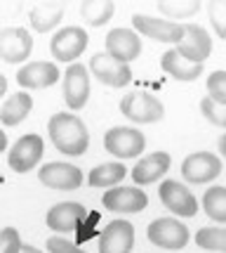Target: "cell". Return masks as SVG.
I'll list each match as a JSON object with an SVG mask.
<instances>
[{"label":"cell","mask_w":226,"mask_h":253,"mask_svg":"<svg viewBox=\"0 0 226 253\" xmlns=\"http://www.w3.org/2000/svg\"><path fill=\"white\" fill-rule=\"evenodd\" d=\"M47 132L52 144L66 156H83L90 147V132L80 116L71 111H59L54 114L47 123Z\"/></svg>","instance_id":"1"},{"label":"cell","mask_w":226,"mask_h":253,"mask_svg":"<svg viewBox=\"0 0 226 253\" xmlns=\"http://www.w3.org/2000/svg\"><path fill=\"white\" fill-rule=\"evenodd\" d=\"M120 111L123 116L129 119L132 123H139V126H146V123H156L165 116V107L158 97H153L151 92H129L123 97L120 102Z\"/></svg>","instance_id":"2"},{"label":"cell","mask_w":226,"mask_h":253,"mask_svg":"<svg viewBox=\"0 0 226 253\" xmlns=\"http://www.w3.org/2000/svg\"><path fill=\"white\" fill-rule=\"evenodd\" d=\"M132 26L139 36H149L151 41L174 45V47L182 43L184 36H186L184 24H177L172 19H161V17H149V14H134Z\"/></svg>","instance_id":"3"},{"label":"cell","mask_w":226,"mask_h":253,"mask_svg":"<svg viewBox=\"0 0 226 253\" xmlns=\"http://www.w3.org/2000/svg\"><path fill=\"white\" fill-rule=\"evenodd\" d=\"M104 149L108 154L118 156V159H134L146 149V137L144 132L129 126H116L106 130L104 135Z\"/></svg>","instance_id":"4"},{"label":"cell","mask_w":226,"mask_h":253,"mask_svg":"<svg viewBox=\"0 0 226 253\" xmlns=\"http://www.w3.org/2000/svg\"><path fill=\"white\" fill-rule=\"evenodd\" d=\"M146 237H149L151 244H156L161 249H167V251H179L191 239L189 227L184 222H179L177 218H156L146 227Z\"/></svg>","instance_id":"5"},{"label":"cell","mask_w":226,"mask_h":253,"mask_svg":"<svg viewBox=\"0 0 226 253\" xmlns=\"http://www.w3.org/2000/svg\"><path fill=\"white\" fill-rule=\"evenodd\" d=\"M43 152H45L43 137L35 135V132H29V135L19 137L10 147V152H7V166H10L14 173H29V170H33L35 166L40 164Z\"/></svg>","instance_id":"6"},{"label":"cell","mask_w":226,"mask_h":253,"mask_svg":"<svg viewBox=\"0 0 226 253\" xmlns=\"http://www.w3.org/2000/svg\"><path fill=\"white\" fill-rule=\"evenodd\" d=\"M87 47V31L80 26H64L52 36L50 41V52L57 62H68L75 64V59L85 52Z\"/></svg>","instance_id":"7"},{"label":"cell","mask_w":226,"mask_h":253,"mask_svg":"<svg viewBox=\"0 0 226 253\" xmlns=\"http://www.w3.org/2000/svg\"><path fill=\"white\" fill-rule=\"evenodd\" d=\"M222 173V161L212 152H194L184 159L182 175L191 185H207Z\"/></svg>","instance_id":"8"},{"label":"cell","mask_w":226,"mask_h":253,"mask_svg":"<svg viewBox=\"0 0 226 253\" xmlns=\"http://www.w3.org/2000/svg\"><path fill=\"white\" fill-rule=\"evenodd\" d=\"M64 102L71 111H80L90 97V69L80 62L68 64L64 71Z\"/></svg>","instance_id":"9"},{"label":"cell","mask_w":226,"mask_h":253,"mask_svg":"<svg viewBox=\"0 0 226 253\" xmlns=\"http://www.w3.org/2000/svg\"><path fill=\"white\" fill-rule=\"evenodd\" d=\"M90 74L97 78L99 83L111 85V88H125L132 81L129 64H123L118 59L108 55V52H97L90 59Z\"/></svg>","instance_id":"10"},{"label":"cell","mask_w":226,"mask_h":253,"mask_svg":"<svg viewBox=\"0 0 226 253\" xmlns=\"http://www.w3.org/2000/svg\"><path fill=\"white\" fill-rule=\"evenodd\" d=\"M158 197H161L162 206L179 218H194L198 213V201L191 194V189L177 180H165L158 187Z\"/></svg>","instance_id":"11"},{"label":"cell","mask_w":226,"mask_h":253,"mask_svg":"<svg viewBox=\"0 0 226 253\" xmlns=\"http://www.w3.org/2000/svg\"><path fill=\"white\" fill-rule=\"evenodd\" d=\"M33 36L22 26H5L0 31V57L7 64H22L31 57Z\"/></svg>","instance_id":"12"},{"label":"cell","mask_w":226,"mask_h":253,"mask_svg":"<svg viewBox=\"0 0 226 253\" xmlns=\"http://www.w3.org/2000/svg\"><path fill=\"white\" fill-rule=\"evenodd\" d=\"M38 180H40V185H45V187H50V189H64V192H71V189H78L80 185H83V170L73 164L52 161V164L40 166Z\"/></svg>","instance_id":"13"},{"label":"cell","mask_w":226,"mask_h":253,"mask_svg":"<svg viewBox=\"0 0 226 253\" xmlns=\"http://www.w3.org/2000/svg\"><path fill=\"white\" fill-rule=\"evenodd\" d=\"M87 211L83 204L78 201H62V204H54L52 209L47 211L45 215V225L57 234H71L80 227V222L85 220Z\"/></svg>","instance_id":"14"},{"label":"cell","mask_w":226,"mask_h":253,"mask_svg":"<svg viewBox=\"0 0 226 253\" xmlns=\"http://www.w3.org/2000/svg\"><path fill=\"white\" fill-rule=\"evenodd\" d=\"M134 246V225L116 218L99 234V253H132Z\"/></svg>","instance_id":"15"},{"label":"cell","mask_w":226,"mask_h":253,"mask_svg":"<svg viewBox=\"0 0 226 253\" xmlns=\"http://www.w3.org/2000/svg\"><path fill=\"white\" fill-rule=\"evenodd\" d=\"M106 52L123 64H129L141 55V36L134 29H111L106 33Z\"/></svg>","instance_id":"16"},{"label":"cell","mask_w":226,"mask_h":253,"mask_svg":"<svg viewBox=\"0 0 226 253\" xmlns=\"http://www.w3.org/2000/svg\"><path fill=\"white\" fill-rule=\"evenodd\" d=\"M104 209L111 213H139L149 206V197L141 187H113L101 197Z\"/></svg>","instance_id":"17"},{"label":"cell","mask_w":226,"mask_h":253,"mask_svg":"<svg viewBox=\"0 0 226 253\" xmlns=\"http://www.w3.org/2000/svg\"><path fill=\"white\" fill-rule=\"evenodd\" d=\"M184 26H186V36H184V41L174 50L184 59H189L191 64H203L205 59L212 55V38H210V33L205 31L203 26H198V24H184Z\"/></svg>","instance_id":"18"},{"label":"cell","mask_w":226,"mask_h":253,"mask_svg":"<svg viewBox=\"0 0 226 253\" xmlns=\"http://www.w3.org/2000/svg\"><path fill=\"white\" fill-rule=\"evenodd\" d=\"M57 81H59V66L54 62H31L17 71V83L19 88L26 90H45Z\"/></svg>","instance_id":"19"},{"label":"cell","mask_w":226,"mask_h":253,"mask_svg":"<svg viewBox=\"0 0 226 253\" xmlns=\"http://www.w3.org/2000/svg\"><path fill=\"white\" fill-rule=\"evenodd\" d=\"M170 166H172V156L167 154V152H153V154L144 156L139 159L134 168H132V180H134V185H151V182H156V180H161L167 170H170Z\"/></svg>","instance_id":"20"},{"label":"cell","mask_w":226,"mask_h":253,"mask_svg":"<svg viewBox=\"0 0 226 253\" xmlns=\"http://www.w3.org/2000/svg\"><path fill=\"white\" fill-rule=\"evenodd\" d=\"M161 66H162V71H165L167 76H172L174 81H184V83L195 81L200 74H205L203 64H191V62H189V59H184L174 47L172 50H167V52H162Z\"/></svg>","instance_id":"21"},{"label":"cell","mask_w":226,"mask_h":253,"mask_svg":"<svg viewBox=\"0 0 226 253\" xmlns=\"http://www.w3.org/2000/svg\"><path fill=\"white\" fill-rule=\"evenodd\" d=\"M62 19H64V5L62 2H40L29 12V22H31L33 31L38 33H50L52 29L59 26Z\"/></svg>","instance_id":"22"},{"label":"cell","mask_w":226,"mask_h":253,"mask_svg":"<svg viewBox=\"0 0 226 253\" xmlns=\"http://www.w3.org/2000/svg\"><path fill=\"white\" fill-rule=\"evenodd\" d=\"M33 99L29 92H14L0 107V123L2 126H19L31 114Z\"/></svg>","instance_id":"23"},{"label":"cell","mask_w":226,"mask_h":253,"mask_svg":"<svg viewBox=\"0 0 226 253\" xmlns=\"http://www.w3.org/2000/svg\"><path fill=\"white\" fill-rule=\"evenodd\" d=\"M125 175H128V168L120 164V161H111V164H101L97 168H92L90 175H87V182H90V187L113 189L118 182L125 180Z\"/></svg>","instance_id":"24"},{"label":"cell","mask_w":226,"mask_h":253,"mask_svg":"<svg viewBox=\"0 0 226 253\" xmlns=\"http://www.w3.org/2000/svg\"><path fill=\"white\" fill-rule=\"evenodd\" d=\"M116 12V2L111 0H85L80 2V17L87 26H104L111 22Z\"/></svg>","instance_id":"25"},{"label":"cell","mask_w":226,"mask_h":253,"mask_svg":"<svg viewBox=\"0 0 226 253\" xmlns=\"http://www.w3.org/2000/svg\"><path fill=\"white\" fill-rule=\"evenodd\" d=\"M203 211L207 213V218L215 222L226 225V187H210L203 194Z\"/></svg>","instance_id":"26"},{"label":"cell","mask_w":226,"mask_h":253,"mask_svg":"<svg viewBox=\"0 0 226 253\" xmlns=\"http://www.w3.org/2000/svg\"><path fill=\"white\" fill-rule=\"evenodd\" d=\"M195 244L205 251L226 253V227H200L195 232Z\"/></svg>","instance_id":"27"},{"label":"cell","mask_w":226,"mask_h":253,"mask_svg":"<svg viewBox=\"0 0 226 253\" xmlns=\"http://www.w3.org/2000/svg\"><path fill=\"white\" fill-rule=\"evenodd\" d=\"M158 10L165 17H174V19H189L200 10L198 0H172V2H158Z\"/></svg>","instance_id":"28"},{"label":"cell","mask_w":226,"mask_h":253,"mask_svg":"<svg viewBox=\"0 0 226 253\" xmlns=\"http://www.w3.org/2000/svg\"><path fill=\"white\" fill-rule=\"evenodd\" d=\"M200 114H203L205 121H210L217 128H226V107L224 104H217L215 99H210L205 95L200 99Z\"/></svg>","instance_id":"29"},{"label":"cell","mask_w":226,"mask_h":253,"mask_svg":"<svg viewBox=\"0 0 226 253\" xmlns=\"http://www.w3.org/2000/svg\"><path fill=\"white\" fill-rule=\"evenodd\" d=\"M207 14H210V24H212L215 33L222 41H226V0L210 2L207 5Z\"/></svg>","instance_id":"30"},{"label":"cell","mask_w":226,"mask_h":253,"mask_svg":"<svg viewBox=\"0 0 226 253\" xmlns=\"http://www.w3.org/2000/svg\"><path fill=\"white\" fill-rule=\"evenodd\" d=\"M207 97L226 107V71H212L207 78Z\"/></svg>","instance_id":"31"},{"label":"cell","mask_w":226,"mask_h":253,"mask_svg":"<svg viewBox=\"0 0 226 253\" xmlns=\"http://www.w3.org/2000/svg\"><path fill=\"white\" fill-rule=\"evenodd\" d=\"M24 242L14 227H2L0 232V253H22Z\"/></svg>","instance_id":"32"},{"label":"cell","mask_w":226,"mask_h":253,"mask_svg":"<svg viewBox=\"0 0 226 253\" xmlns=\"http://www.w3.org/2000/svg\"><path fill=\"white\" fill-rule=\"evenodd\" d=\"M47 253H87L83 249H78L73 242H68L64 237H59V234H54L47 239Z\"/></svg>","instance_id":"33"},{"label":"cell","mask_w":226,"mask_h":253,"mask_svg":"<svg viewBox=\"0 0 226 253\" xmlns=\"http://www.w3.org/2000/svg\"><path fill=\"white\" fill-rule=\"evenodd\" d=\"M219 154L226 159V135H222V137H219Z\"/></svg>","instance_id":"34"},{"label":"cell","mask_w":226,"mask_h":253,"mask_svg":"<svg viewBox=\"0 0 226 253\" xmlns=\"http://www.w3.org/2000/svg\"><path fill=\"white\" fill-rule=\"evenodd\" d=\"M22 253H43V251H40V249H35V246H31V244H24Z\"/></svg>","instance_id":"35"},{"label":"cell","mask_w":226,"mask_h":253,"mask_svg":"<svg viewBox=\"0 0 226 253\" xmlns=\"http://www.w3.org/2000/svg\"><path fill=\"white\" fill-rule=\"evenodd\" d=\"M2 149H7V135L0 130V152H2ZM7 152H10V149H7Z\"/></svg>","instance_id":"36"},{"label":"cell","mask_w":226,"mask_h":253,"mask_svg":"<svg viewBox=\"0 0 226 253\" xmlns=\"http://www.w3.org/2000/svg\"><path fill=\"white\" fill-rule=\"evenodd\" d=\"M7 92V78L0 76V95H5Z\"/></svg>","instance_id":"37"}]
</instances>
